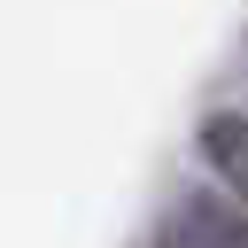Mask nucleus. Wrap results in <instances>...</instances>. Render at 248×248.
I'll use <instances>...</instances> for the list:
<instances>
[{"mask_svg":"<svg viewBox=\"0 0 248 248\" xmlns=\"http://www.w3.org/2000/svg\"><path fill=\"white\" fill-rule=\"evenodd\" d=\"M140 248H248V194H232L217 178L209 186H178L155 209Z\"/></svg>","mask_w":248,"mask_h":248,"instance_id":"nucleus-1","label":"nucleus"},{"mask_svg":"<svg viewBox=\"0 0 248 248\" xmlns=\"http://www.w3.org/2000/svg\"><path fill=\"white\" fill-rule=\"evenodd\" d=\"M194 155H202V170L217 186L248 194V108H209L194 124Z\"/></svg>","mask_w":248,"mask_h":248,"instance_id":"nucleus-2","label":"nucleus"}]
</instances>
